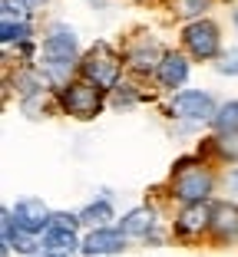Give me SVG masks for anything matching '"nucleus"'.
<instances>
[{
  "label": "nucleus",
  "mask_w": 238,
  "mask_h": 257,
  "mask_svg": "<svg viewBox=\"0 0 238 257\" xmlns=\"http://www.w3.org/2000/svg\"><path fill=\"white\" fill-rule=\"evenodd\" d=\"M208 224H212V204L199 201V204H182V211L176 214V234L192 241V237L205 234Z\"/></svg>",
  "instance_id": "nucleus-11"
},
{
  "label": "nucleus",
  "mask_w": 238,
  "mask_h": 257,
  "mask_svg": "<svg viewBox=\"0 0 238 257\" xmlns=\"http://www.w3.org/2000/svg\"><path fill=\"white\" fill-rule=\"evenodd\" d=\"M215 191V172L205 165V162H195L192 155L189 159H179L172 165V195L182 204H199L208 201Z\"/></svg>",
  "instance_id": "nucleus-3"
},
{
  "label": "nucleus",
  "mask_w": 238,
  "mask_h": 257,
  "mask_svg": "<svg viewBox=\"0 0 238 257\" xmlns=\"http://www.w3.org/2000/svg\"><path fill=\"white\" fill-rule=\"evenodd\" d=\"M189 73H192V60L182 53V50H169L166 53V60L159 63V73H155V83L162 86V89H182L185 79H189Z\"/></svg>",
  "instance_id": "nucleus-13"
},
{
  "label": "nucleus",
  "mask_w": 238,
  "mask_h": 257,
  "mask_svg": "<svg viewBox=\"0 0 238 257\" xmlns=\"http://www.w3.org/2000/svg\"><path fill=\"white\" fill-rule=\"evenodd\" d=\"M208 234L218 244H235L238 241V204L235 201H212V224Z\"/></svg>",
  "instance_id": "nucleus-12"
},
{
  "label": "nucleus",
  "mask_w": 238,
  "mask_h": 257,
  "mask_svg": "<svg viewBox=\"0 0 238 257\" xmlns=\"http://www.w3.org/2000/svg\"><path fill=\"white\" fill-rule=\"evenodd\" d=\"M119 231H123L126 237H155V211L152 208H132L129 214H123V221H119Z\"/></svg>",
  "instance_id": "nucleus-14"
},
{
  "label": "nucleus",
  "mask_w": 238,
  "mask_h": 257,
  "mask_svg": "<svg viewBox=\"0 0 238 257\" xmlns=\"http://www.w3.org/2000/svg\"><path fill=\"white\" fill-rule=\"evenodd\" d=\"M56 99H60V112L63 115H73V119H80V122H90V119H96V115L103 112V106L109 102V92L100 89V86H93V83H86V79H73L66 89L56 92Z\"/></svg>",
  "instance_id": "nucleus-5"
},
{
  "label": "nucleus",
  "mask_w": 238,
  "mask_h": 257,
  "mask_svg": "<svg viewBox=\"0 0 238 257\" xmlns=\"http://www.w3.org/2000/svg\"><path fill=\"white\" fill-rule=\"evenodd\" d=\"M80 37L69 23H50L40 40V60H37V69L43 76L50 89H66L73 79H80Z\"/></svg>",
  "instance_id": "nucleus-1"
},
{
  "label": "nucleus",
  "mask_w": 238,
  "mask_h": 257,
  "mask_svg": "<svg viewBox=\"0 0 238 257\" xmlns=\"http://www.w3.org/2000/svg\"><path fill=\"white\" fill-rule=\"evenodd\" d=\"M231 27H235V33H238V4H231Z\"/></svg>",
  "instance_id": "nucleus-23"
},
{
  "label": "nucleus",
  "mask_w": 238,
  "mask_h": 257,
  "mask_svg": "<svg viewBox=\"0 0 238 257\" xmlns=\"http://www.w3.org/2000/svg\"><path fill=\"white\" fill-rule=\"evenodd\" d=\"M139 99H146V92H139V86H136V76H123L119 83H116V89L109 92V102H113L116 109H123V106H136Z\"/></svg>",
  "instance_id": "nucleus-18"
},
{
  "label": "nucleus",
  "mask_w": 238,
  "mask_h": 257,
  "mask_svg": "<svg viewBox=\"0 0 238 257\" xmlns=\"http://www.w3.org/2000/svg\"><path fill=\"white\" fill-rule=\"evenodd\" d=\"M139 4H142V0H139Z\"/></svg>",
  "instance_id": "nucleus-25"
},
{
  "label": "nucleus",
  "mask_w": 238,
  "mask_h": 257,
  "mask_svg": "<svg viewBox=\"0 0 238 257\" xmlns=\"http://www.w3.org/2000/svg\"><path fill=\"white\" fill-rule=\"evenodd\" d=\"M208 125L218 132H238V99H225V102H218L215 109V119L208 122Z\"/></svg>",
  "instance_id": "nucleus-19"
},
{
  "label": "nucleus",
  "mask_w": 238,
  "mask_h": 257,
  "mask_svg": "<svg viewBox=\"0 0 238 257\" xmlns=\"http://www.w3.org/2000/svg\"><path fill=\"white\" fill-rule=\"evenodd\" d=\"M215 109H218V102L208 89H182L169 102V115L182 122H212Z\"/></svg>",
  "instance_id": "nucleus-7"
},
{
  "label": "nucleus",
  "mask_w": 238,
  "mask_h": 257,
  "mask_svg": "<svg viewBox=\"0 0 238 257\" xmlns=\"http://www.w3.org/2000/svg\"><path fill=\"white\" fill-rule=\"evenodd\" d=\"M212 4H215V0H176L179 17H185V23L202 20V17L208 14V7H212Z\"/></svg>",
  "instance_id": "nucleus-21"
},
{
  "label": "nucleus",
  "mask_w": 238,
  "mask_h": 257,
  "mask_svg": "<svg viewBox=\"0 0 238 257\" xmlns=\"http://www.w3.org/2000/svg\"><path fill=\"white\" fill-rule=\"evenodd\" d=\"M215 73L218 76H238V46H228L215 60Z\"/></svg>",
  "instance_id": "nucleus-22"
},
{
  "label": "nucleus",
  "mask_w": 238,
  "mask_h": 257,
  "mask_svg": "<svg viewBox=\"0 0 238 257\" xmlns=\"http://www.w3.org/2000/svg\"><path fill=\"white\" fill-rule=\"evenodd\" d=\"M0 20H20V23H30V17H33V4L30 0H0Z\"/></svg>",
  "instance_id": "nucleus-20"
},
{
  "label": "nucleus",
  "mask_w": 238,
  "mask_h": 257,
  "mask_svg": "<svg viewBox=\"0 0 238 257\" xmlns=\"http://www.w3.org/2000/svg\"><path fill=\"white\" fill-rule=\"evenodd\" d=\"M40 254H43V257H73V254H83V241L76 237V231L50 224L43 234H40Z\"/></svg>",
  "instance_id": "nucleus-9"
},
{
  "label": "nucleus",
  "mask_w": 238,
  "mask_h": 257,
  "mask_svg": "<svg viewBox=\"0 0 238 257\" xmlns=\"http://www.w3.org/2000/svg\"><path fill=\"white\" fill-rule=\"evenodd\" d=\"M166 46L152 37V33H136V37L126 40V50H123V60H126V69L129 76L136 79H146V76H155L159 73V63L166 60Z\"/></svg>",
  "instance_id": "nucleus-6"
},
{
  "label": "nucleus",
  "mask_w": 238,
  "mask_h": 257,
  "mask_svg": "<svg viewBox=\"0 0 238 257\" xmlns=\"http://www.w3.org/2000/svg\"><path fill=\"white\" fill-rule=\"evenodd\" d=\"M0 40L4 46H23L33 43V23H20V20H0Z\"/></svg>",
  "instance_id": "nucleus-16"
},
{
  "label": "nucleus",
  "mask_w": 238,
  "mask_h": 257,
  "mask_svg": "<svg viewBox=\"0 0 238 257\" xmlns=\"http://www.w3.org/2000/svg\"><path fill=\"white\" fill-rule=\"evenodd\" d=\"M80 221H83V224H90L93 231H96V227H109V221H116V214H113V201H109V198L90 201L83 211H80Z\"/></svg>",
  "instance_id": "nucleus-15"
},
{
  "label": "nucleus",
  "mask_w": 238,
  "mask_h": 257,
  "mask_svg": "<svg viewBox=\"0 0 238 257\" xmlns=\"http://www.w3.org/2000/svg\"><path fill=\"white\" fill-rule=\"evenodd\" d=\"M126 241L129 237L119 231V227H96L83 237V254L86 257H113V254H123Z\"/></svg>",
  "instance_id": "nucleus-10"
},
{
  "label": "nucleus",
  "mask_w": 238,
  "mask_h": 257,
  "mask_svg": "<svg viewBox=\"0 0 238 257\" xmlns=\"http://www.w3.org/2000/svg\"><path fill=\"white\" fill-rule=\"evenodd\" d=\"M10 214H14V224L20 231H30V234H43L46 227H50V218H53V211L40 198H20L10 208Z\"/></svg>",
  "instance_id": "nucleus-8"
},
{
  "label": "nucleus",
  "mask_w": 238,
  "mask_h": 257,
  "mask_svg": "<svg viewBox=\"0 0 238 257\" xmlns=\"http://www.w3.org/2000/svg\"><path fill=\"white\" fill-rule=\"evenodd\" d=\"M33 7H43V4H50V0H30Z\"/></svg>",
  "instance_id": "nucleus-24"
},
{
  "label": "nucleus",
  "mask_w": 238,
  "mask_h": 257,
  "mask_svg": "<svg viewBox=\"0 0 238 257\" xmlns=\"http://www.w3.org/2000/svg\"><path fill=\"white\" fill-rule=\"evenodd\" d=\"M208 152H215L218 162L235 165L238 162V132H218V136H212L208 139Z\"/></svg>",
  "instance_id": "nucleus-17"
},
{
  "label": "nucleus",
  "mask_w": 238,
  "mask_h": 257,
  "mask_svg": "<svg viewBox=\"0 0 238 257\" xmlns=\"http://www.w3.org/2000/svg\"><path fill=\"white\" fill-rule=\"evenodd\" d=\"M123 69H126L123 53H119L113 43H106V40H96L83 53V60H80V79L113 92L116 83L123 79Z\"/></svg>",
  "instance_id": "nucleus-2"
},
{
  "label": "nucleus",
  "mask_w": 238,
  "mask_h": 257,
  "mask_svg": "<svg viewBox=\"0 0 238 257\" xmlns=\"http://www.w3.org/2000/svg\"><path fill=\"white\" fill-rule=\"evenodd\" d=\"M182 53L195 63H212L225 53L222 50V27H218L212 17H202L182 27Z\"/></svg>",
  "instance_id": "nucleus-4"
}]
</instances>
